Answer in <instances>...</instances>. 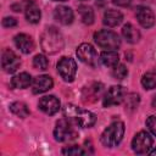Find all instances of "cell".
<instances>
[{
    "mask_svg": "<svg viewBox=\"0 0 156 156\" xmlns=\"http://www.w3.org/2000/svg\"><path fill=\"white\" fill-rule=\"evenodd\" d=\"M124 100V90L121 85H112L104 95L102 105L105 107H111L119 105Z\"/></svg>",
    "mask_w": 156,
    "mask_h": 156,
    "instance_id": "obj_9",
    "label": "cell"
},
{
    "mask_svg": "<svg viewBox=\"0 0 156 156\" xmlns=\"http://www.w3.org/2000/svg\"><path fill=\"white\" fill-rule=\"evenodd\" d=\"M38 106L44 113L52 116L60 110V100L54 95H46L39 100Z\"/></svg>",
    "mask_w": 156,
    "mask_h": 156,
    "instance_id": "obj_13",
    "label": "cell"
},
{
    "mask_svg": "<svg viewBox=\"0 0 156 156\" xmlns=\"http://www.w3.org/2000/svg\"><path fill=\"white\" fill-rule=\"evenodd\" d=\"M24 13H26V18L29 23H33V24L39 23L40 17H41V12H40L39 6L34 1H32V0L28 1L27 6L24 9Z\"/></svg>",
    "mask_w": 156,
    "mask_h": 156,
    "instance_id": "obj_17",
    "label": "cell"
},
{
    "mask_svg": "<svg viewBox=\"0 0 156 156\" xmlns=\"http://www.w3.org/2000/svg\"><path fill=\"white\" fill-rule=\"evenodd\" d=\"M77 56L82 62L88 66L95 67L98 65V52L89 43H83L77 48Z\"/></svg>",
    "mask_w": 156,
    "mask_h": 156,
    "instance_id": "obj_8",
    "label": "cell"
},
{
    "mask_svg": "<svg viewBox=\"0 0 156 156\" xmlns=\"http://www.w3.org/2000/svg\"><path fill=\"white\" fill-rule=\"evenodd\" d=\"M54 17L58 23L67 26L73 22L74 15H73V11L68 6H57L54 11Z\"/></svg>",
    "mask_w": 156,
    "mask_h": 156,
    "instance_id": "obj_15",
    "label": "cell"
},
{
    "mask_svg": "<svg viewBox=\"0 0 156 156\" xmlns=\"http://www.w3.org/2000/svg\"><path fill=\"white\" fill-rule=\"evenodd\" d=\"M122 20H123V15L118 10L108 9L104 13V21L102 22L107 27H116L122 22Z\"/></svg>",
    "mask_w": 156,
    "mask_h": 156,
    "instance_id": "obj_18",
    "label": "cell"
},
{
    "mask_svg": "<svg viewBox=\"0 0 156 156\" xmlns=\"http://www.w3.org/2000/svg\"><path fill=\"white\" fill-rule=\"evenodd\" d=\"M135 16L139 24L144 28H151L155 24V15L152 10L147 6H138L135 11Z\"/></svg>",
    "mask_w": 156,
    "mask_h": 156,
    "instance_id": "obj_12",
    "label": "cell"
},
{
    "mask_svg": "<svg viewBox=\"0 0 156 156\" xmlns=\"http://www.w3.org/2000/svg\"><path fill=\"white\" fill-rule=\"evenodd\" d=\"M57 72L65 82H73L77 73V63L72 57H62L57 63Z\"/></svg>",
    "mask_w": 156,
    "mask_h": 156,
    "instance_id": "obj_7",
    "label": "cell"
},
{
    "mask_svg": "<svg viewBox=\"0 0 156 156\" xmlns=\"http://www.w3.org/2000/svg\"><path fill=\"white\" fill-rule=\"evenodd\" d=\"M87 152H88V151L83 150L80 146H77V145L67 146V147H65V149L62 150V154H63V155H69V156H72V155H84V154H87Z\"/></svg>",
    "mask_w": 156,
    "mask_h": 156,
    "instance_id": "obj_28",
    "label": "cell"
},
{
    "mask_svg": "<svg viewBox=\"0 0 156 156\" xmlns=\"http://www.w3.org/2000/svg\"><path fill=\"white\" fill-rule=\"evenodd\" d=\"M100 62L106 66V67H115L116 65H118V60L119 56L117 54V51L115 50H107L100 54Z\"/></svg>",
    "mask_w": 156,
    "mask_h": 156,
    "instance_id": "obj_21",
    "label": "cell"
},
{
    "mask_svg": "<svg viewBox=\"0 0 156 156\" xmlns=\"http://www.w3.org/2000/svg\"><path fill=\"white\" fill-rule=\"evenodd\" d=\"M124 123L121 121L112 122L101 134L100 140L104 146L106 147H115L117 146L124 135Z\"/></svg>",
    "mask_w": 156,
    "mask_h": 156,
    "instance_id": "obj_3",
    "label": "cell"
},
{
    "mask_svg": "<svg viewBox=\"0 0 156 156\" xmlns=\"http://www.w3.org/2000/svg\"><path fill=\"white\" fill-rule=\"evenodd\" d=\"M74 123H72L69 119H67L66 117L57 121L55 129H54V136L56 141L63 143V141H69L76 139L77 136V132L73 127Z\"/></svg>",
    "mask_w": 156,
    "mask_h": 156,
    "instance_id": "obj_5",
    "label": "cell"
},
{
    "mask_svg": "<svg viewBox=\"0 0 156 156\" xmlns=\"http://www.w3.org/2000/svg\"><path fill=\"white\" fill-rule=\"evenodd\" d=\"M141 85L146 90H151L156 88V68H152L143 74L141 77Z\"/></svg>",
    "mask_w": 156,
    "mask_h": 156,
    "instance_id": "obj_22",
    "label": "cell"
},
{
    "mask_svg": "<svg viewBox=\"0 0 156 156\" xmlns=\"http://www.w3.org/2000/svg\"><path fill=\"white\" fill-rule=\"evenodd\" d=\"M2 26L6 28H11V27H16L17 26V20L13 17H5L2 20Z\"/></svg>",
    "mask_w": 156,
    "mask_h": 156,
    "instance_id": "obj_30",
    "label": "cell"
},
{
    "mask_svg": "<svg viewBox=\"0 0 156 156\" xmlns=\"http://www.w3.org/2000/svg\"><path fill=\"white\" fill-rule=\"evenodd\" d=\"M48 66H49V60L46 58V56L40 55V54L34 56V58H33V67L34 68L44 71L48 68Z\"/></svg>",
    "mask_w": 156,
    "mask_h": 156,
    "instance_id": "obj_25",
    "label": "cell"
},
{
    "mask_svg": "<svg viewBox=\"0 0 156 156\" xmlns=\"http://www.w3.org/2000/svg\"><path fill=\"white\" fill-rule=\"evenodd\" d=\"M151 147H152V138L147 132L140 130L134 135L132 140V149L135 154H139V155L149 154Z\"/></svg>",
    "mask_w": 156,
    "mask_h": 156,
    "instance_id": "obj_6",
    "label": "cell"
},
{
    "mask_svg": "<svg viewBox=\"0 0 156 156\" xmlns=\"http://www.w3.org/2000/svg\"><path fill=\"white\" fill-rule=\"evenodd\" d=\"M112 2L118 6H128L132 2V0H112Z\"/></svg>",
    "mask_w": 156,
    "mask_h": 156,
    "instance_id": "obj_31",
    "label": "cell"
},
{
    "mask_svg": "<svg viewBox=\"0 0 156 156\" xmlns=\"http://www.w3.org/2000/svg\"><path fill=\"white\" fill-rule=\"evenodd\" d=\"M54 85V82H52V78L50 76H46V74H41V76H38L33 79L32 82V91L34 94H41V93H45L48 90H50Z\"/></svg>",
    "mask_w": 156,
    "mask_h": 156,
    "instance_id": "obj_14",
    "label": "cell"
},
{
    "mask_svg": "<svg viewBox=\"0 0 156 156\" xmlns=\"http://www.w3.org/2000/svg\"><path fill=\"white\" fill-rule=\"evenodd\" d=\"M146 127L156 136V116H149L146 118Z\"/></svg>",
    "mask_w": 156,
    "mask_h": 156,
    "instance_id": "obj_29",
    "label": "cell"
},
{
    "mask_svg": "<svg viewBox=\"0 0 156 156\" xmlns=\"http://www.w3.org/2000/svg\"><path fill=\"white\" fill-rule=\"evenodd\" d=\"M128 74V69L126 68L124 65L119 63V65H116L113 67V71H112V76L116 78V79H123L126 78Z\"/></svg>",
    "mask_w": 156,
    "mask_h": 156,
    "instance_id": "obj_26",
    "label": "cell"
},
{
    "mask_svg": "<svg viewBox=\"0 0 156 156\" xmlns=\"http://www.w3.org/2000/svg\"><path fill=\"white\" fill-rule=\"evenodd\" d=\"M124 100H126V106H127L126 108L133 110V108H135V107L138 106V104H139V95L132 93V94H128V95L124 98Z\"/></svg>",
    "mask_w": 156,
    "mask_h": 156,
    "instance_id": "obj_27",
    "label": "cell"
},
{
    "mask_svg": "<svg viewBox=\"0 0 156 156\" xmlns=\"http://www.w3.org/2000/svg\"><path fill=\"white\" fill-rule=\"evenodd\" d=\"M104 85L98 82H93L83 88L82 91V99L84 102H95L102 94Z\"/></svg>",
    "mask_w": 156,
    "mask_h": 156,
    "instance_id": "obj_11",
    "label": "cell"
},
{
    "mask_svg": "<svg viewBox=\"0 0 156 156\" xmlns=\"http://www.w3.org/2000/svg\"><path fill=\"white\" fill-rule=\"evenodd\" d=\"M152 106H154V108H156V96H155L154 100H152Z\"/></svg>",
    "mask_w": 156,
    "mask_h": 156,
    "instance_id": "obj_33",
    "label": "cell"
},
{
    "mask_svg": "<svg viewBox=\"0 0 156 156\" xmlns=\"http://www.w3.org/2000/svg\"><path fill=\"white\" fill-rule=\"evenodd\" d=\"M52 1H66V0H52Z\"/></svg>",
    "mask_w": 156,
    "mask_h": 156,
    "instance_id": "obj_34",
    "label": "cell"
},
{
    "mask_svg": "<svg viewBox=\"0 0 156 156\" xmlns=\"http://www.w3.org/2000/svg\"><path fill=\"white\" fill-rule=\"evenodd\" d=\"M94 40L100 48L107 49V50L118 49L119 45H121V39H119L118 34L112 32V30H110V29L98 30L94 34Z\"/></svg>",
    "mask_w": 156,
    "mask_h": 156,
    "instance_id": "obj_4",
    "label": "cell"
},
{
    "mask_svg": "<svg viewBox=\"0 0 156 156\" xmlns=\"http://www.w3.org/2000/svg\"><path fill=\"white\" fill-rule=\"evenodd\" d=\"M63 116L82 128H90L96 122V116L93 112L80 108L73 104H67L63 107Z\"/></svg>",
    "mask_w": 156,
    "mask_h": 156,
    "instance_id": "obj_1",
    "label": "cell"
},
{
    "mask_svg": "<svg viewBox=\"0 0 156 156\" xmlns=\"http://www.w3.org/2000/svg\"><path fill=\"white\" fill-rule=\"evenodd\" d=\"M11 85L15 89H26L32 85V77L27 72H21L11 79Z\"/></svg>",
    "mask_w": 156,
    "mask_h": 156,
    "instance_id": "obj_19",
    "label": "cell"
},
{
    "mask_svg": "<svg viewBox=\"0 0 156 156\" xmlns=\"http://www.w3.org/2000/svg\"><path fill=\"white\" fill-rule=\"evenodd\" d=\"M122 35L130 44H135L140 39V32L132 23H127V24L123 26V28H122Z\"/></svg>",
    "mask_w": 156,
    "mask_h": 156,
    "instance_id": "obj_20",
    "label": "cell"
},
{
    "mask_svg": "<svg viewBox=\"0 0 156 156\" xmlns=\"http://www.w3.org/2000/svg\"><path fill=\"white\" fill-rule=\"evenodd\" d=\"M10 110L13 115H16L17 117H21V118H26L29 116V108L28 106L22 102V101H15L10 105Z\"/></svg>",
    "mask_w": 156,
    "mask_h": 156,
    "instance_id": "obj_24",
    "label": "cell"
},
{
    "mask_svg": "<svg viewBox=\"0 0 156 156\" xmlns=\"http://www.w3.org/2000/svg\"><path fill=\"white\" fill-rule=\"evenodd\" d=\"M15 44L16 46L23 52V54H29L32 52V50L34 49V43L32 40V38L28 34L24 33H20L17 35H15Z\"/></svg>",
    "mask_w": 156,
    "mask_h": 156,
    "instance_id": "obj_16",
    "label": "cell"
},
{
    "mask_svg": "<svg viewBox=\"0 0 156 156\" xmlns=\"http://www.w3.org/2000/svg\"><path fill=\"white\" fill-rule=\"evenodd\" d=\"M78 12L80 15L82 22L84 24H93L94 20H95V15H94V10L90 6L87 5H80L78 7Z\"/></svg>",
    "mask_w": 156,
    "mask_h": 156,
    "instance_id": "obj_23",
    "label": "cell"
},
{
    "mask_svg": "<svg viewBox=\"0 0 156 156\" xmlns=\"http://www.w3.org/2000/svg\"><path fill=\"white\" fill-rule=\"evenodd\" d=\"M40 45L44 52L56 54L60 50H62L65 40L58 29H56L55 27H48L40 37Z\"/></svg>",
    "mask_w": 156,
    "mask_h": 156,
    "instance_id": "obj_2",
    "label": "cell"
},
{
    "mask_svg": "<svg viewBox=\"0 0 156 156\" xmlns=\"http://www.w3.org/2000/svg\"><path fill=\"white\" fill-rule=\"evenodd\" d=\"M149 154H150V155H152V156H156V147H155L154 150H151Z\"/></svg>",
    "mask_w": 156,
    "mask_h": 156,
    "instance_id": "obj_32",
    "label": "cell"
},
{
    "mask_svg": "<svg viewBox=\"0 0 156 156\" xmlns=\"http://www.w3.org/2000/svg\"><path fill=\"white\" fill-rule=\"evenodd\" d=\"M20 65H21V60L12 50L10 49L4 50L1 56V66L6 73H13L20 67Z\"/></svg>",
    "mask_w": 156,
    "mask_h": 156,
    "instance_id": "obj_10",
    "label": "cell"
}]
</instances>
